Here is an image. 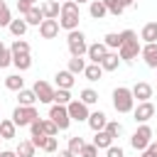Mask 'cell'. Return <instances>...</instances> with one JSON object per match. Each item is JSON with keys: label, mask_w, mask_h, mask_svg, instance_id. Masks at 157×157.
Instances as JSON below:
<instances>
[{"label": "cell", "mask_w": 157, "mask_h": 157, "mask_svg": "<svg viewBox=\"0 0 157 157\" xmlns=\"http://www.w3.org/2000/svg\"><path fill=\"white\" fill-rule=\"evenodd\" d=\"M120 37H123V44H120V49H118V56H120V61H135L137 59V54L142 52V47H140V42H137V34L132 32V29H125V32H120Z\"/></svg>", "instance_id": "obj_1"}, {"label": "cell", "mask_w": 157, "mask_h": 157, "mask_svg": "<svg viewBox=\"0 0 157 157\" xmlns=\"http://www.w3.org/2000/svg\"><path fill=\"white\" fill-rule=\"evenodd\" d=\"M78 20H81L78 5H76L74 0L61 2V12H59V27H61V29H66V32H74V29H78Z\"/></svg>", "instance_id": "obj_2"}, {"label": "cell", "mask_w": 157, "mask_h": 157, "mask_svg": "<svg viewBox=\"0 0 157 157\" xmlns=\"http://www.w3.org/2000/svg\"><path fill=\"white\" fill-rule=\"evenodd\" d=\"M113 108H115L118 113H132L135 98H132V93H130L128 86H118V88L113 91Z\"/></svg>", "instance_id": "obj_3"}, {"label": "cell", "mask_w": 157, "mask_h": 157, "mask_svg": "<svg viewBox=\"0 0 157 157\" xmlns=\"http://www.w3.org/2000/svg\"><path fill=\"white\" fill-rule=\"evenodd\" d=\"M39 118V113H37V108L34 105H17L15 110H12V123H15V128H29V123L32 120H37Z\"/></svg>", "instance_id": "obj_4"}, {"label": "cell", "mask_w": 157, "mask_h": 157, "mask_svg": "<svg viewBox=\"0 0 157 157\" xmlns=\"http://www.w3.org/2000/svg\"><path fill=\"white\" fill-rule=\"evenodd\" d=\"M66 47H69L71 56H83V54H86V49H88L86 34H83L81 29H74V32H69V37H66Z\"/></svg>", "instance_id": "obj_5"}, {"label": "cell", "mask_w": 157, "mask_h": 157, "mask_svg": "<svg viewBox=\"0 0 157 157\" xmlns=\"http://www.w3.org/2000/svg\"><path fill=\"white\" fill-rule=\"evenodd\" d=\"M150 142H152V128L142 123V125H140V128L132 132V137H130V145H132L137 152H145Z\"/></svg>", "instance_id": "obj_6"}, {"label": "cell", "mask_w": 157, "mask_h": 157, "mask_svg": "<svg viewBox=\"0 0 157 157\" xmlns=\"http://www.w3.org/2000/svg\"><path fill=\"white\" fill-rule=\"evenodd\" d=\"M49 120L59 128V130H66L69 125H71V118H69V110H66V105H52L49 108Z\"/></svg>", "instance_id": "obj_7"}, {"label": "cell", "mask_w": 157, "mask_h": 157, "mask_svg": "<svg viewBox=\"0 0 157 157\" xmlns=\"http://www.w3.org/2000/svg\"><path fill=\"white\" fill-rule=\"evenodd\" d=\"M66 110H69V118H71V120H76V123H81V120H88V115H91L88 105H86V103H81L78 98H74V101L66 105Z\"/></svg>", "instance_id": "obj_8"}, {"label": "cell", "mask_w": 157, "mask_h": 157, "mask_svg": "<svg viewBox=\"0 0 157 157\" xmlns=\"http://www.w3.org/2000/svg\"><path fill=\"white\" fill-rule=\"evenodd\" d=\"M32 91H34V96H37L39 103H54V88L47 81H34Z\"/></svg>", "instance_id": "obj_9"}, {"label": "cell", "mask_w": 157, "mask_h": 157, "mask_svg": "<svg viewBox=\"0 0 157 157\" xmlns=\"http://www.w3.org/2000/svg\"><path fill=\"white\" fill-rule=\"evenodd\" d=\"M132 115H135V123H147L152 115H155V105L150 103V101H142V103H137V108H132Z\"/></svg>", "instance_id": "obj_10"}, {"label": "cell", "mask_w": 157, "mask_h": 157, "mask_svg": "<svg viewBox=\"0 0 157 157\" xmlns=\"http://www.w3.org/2000/svg\"><path fill=\"white\" fill-rule=\"evenodd\" d=\"M110 49L103 44V42H96V44H88V49H86V56L91 59V64H101L103 61V56L108 54Z\"/></svg>", "instance_id": "obj_11"}, {"label": "cell", "mask_w": 157, "mask_h": 157, "mask_svg": "<svg viewBox=\"0 0 157 157\" xmlns=\"http://www.w3.org/2000/svg\"><path fill=\"white\" fill-rule=\"evenodd\" d=\"M130 93H132V98H135L137 103H142V101H150V98H152V86H150L147 81H137V83L130 88Z\"/></svg>", "instance_id": "obj_12"}, {"label": "cell", "mask_w": 157, "mask_h": 157, "mask_svg": "<svg viewBox=\"0 0 157 157\" xmlns=\"http://www.w3.org/2000/svg\"><path fill=\"white\" fill-rule=\"evenodd\" d=\"M39 34H42V39H54L59 34V20H42Z\"/></svg>", "instance_id": "obj_13"}, {"label": "cell", "mask_w": 157, "mask_h": 157, "mask_svg": "<svg viewBox=\"0 0 157 157\" xmlns=\"http://www.w3.org/2000/svg\"><path fill=\"white\" fill-rule=\"evenodd\" d=\"M86 123H88V128H91L93 132H101V130L105 128V123H108V115H105L103 110H93Z\"/></svg>", "instance_id": "obj_14"}, {"label": "cell", "mask_w": 157, "mask_h": 157, "mask_svg": "<svg viewBox=\"0 0 157 157\" xmlns=\"http://www.w3.org/2000/svg\"><path fill=\"white\" fill-rule=\"evenodd\" d=\"M42 7V15H44V20H59V12H61V5L56 2V0H47L44 5H39Z\"/></svg>", "instance_id": "obj_15"}, {"label": "cell", "mask_w": 157, "mask_h": 157, "mask_svg": "<svg viewBox=\"0 0 157 157\" xmlns=\"http://www.w3.org/2000/svg\"><path fill=\"white\" fill-rule=\"evenodd\" d=\"M140 54H142V59L150 69H157V44H145Z\"/></svg>", "instance_id": "obj_16"}, {"label": "cell", "mask_w": 157, "mask_h": 157, "mask_svg": "<svg viewBox=\"0 0 157 157\" xmlns=\"http://www.w3.org/2000/svg\"><path fill=\"white\" fill-rule=\"evenodd\" d=\"M140 39H145V44H157V22H147L140 32Z\"/></svg>", "instance_id": "obj_17"}, {"label": "cell", "mask_w": 157, "mask_h": 157, "mask_svg": "<svg viewBox=\"0 0 157 157\" xmlns=\"http://www.w3.org/2000/svg\"><path fill=\"white\" fill-rule=\"evenodd\" d=\"M120 66V56H118V52H108L105 56H103V61H101V69L103 71H115Z\"/></svg>", "instance_id": "obj_18"}, {"label": "cell", "mask_w": 157, "mask_h": 157, "mask_svg": "<svg viewBox=\"0 0 157 157\" xmlns=\"http://www.w3.org/2000/svg\"><path fill=\"white\" fill-rule=\"evenodd\" d=\"M54 81H56V88H66V91H71V86H74V74H71V71H56Z\"/></svg>", "instance_id": "obj_19"}, {"label": "cell", "mask_w": 157, "mask_h": 157, "mask_svg": "<svg viewBox=\"0 0 157 157\" xmlns=\"http://www.w3.org/2000/svg\"><path fill=\"white\" fill-rule=\"evenodd\" d=\"M88 12H91V17H93V20H103V17L108 15V10H105L103 0H91V5H88Z\"/></svg>", "instance_id": "obj_20"}, {"label": "cell", "mask_w": 157, "mask_h": 157, "mask_svg": "<svg viewBox=\"0 0 157 157\" xmlns=\"http://www.w3.org/2000/svg\"><path fill=\"white\" fill-rule=\"evenodd\" d=\"M42 20H44V15H42V7H37V5H34V7H29V12L25 15L27 27H29V25H37V27H39V25H42Z\"/></svg>", "instance_id": "obj_21"}, {"label": "cell", "mask_w": 157, "mask_h": 157, "mask_svg": "<svg viewBox=\"0 0 157 157\" xmlns=\"http://www.w3.org/2000/svg\"><path fill=\"white\" fill-rule=\"evenodd\" d=\"M7 29H10V34H15L17 39L27 32V22H25V17H17V20H12L10 25H7Z\"/></svg>", "instance_id": "obj_22"}, {"label": "cell", "mask_w": 157, "mask_h": 157, "mask_svg": "<svg viewBox=\"0 0 157 157\" xmlns=\"http://www.w3.org/2000/svg\"><path fill=\"white\" fill-rule=\"evenodd\" d=\"M5 88H10V91H22L25 88V78L20 76V74H10L7 78H5Z\"/></svg>", "instance_id": "obj_23"}, {"label": "cell", "mask_w": 157, "mask_h": 157, "mask_svg": "<svg viewBox=\"0 0 157 157\" xmlns=\"http://www.w3.org/2000/svg\"><path fill=\"white\" fill-rule=\"evenodd\" d=\"M34 150H37V147H34L29 140H20V145L15 147V155H17V157H34Z\"/></svg>", "instance_id": "obj_24"}, {"label": "cell", "mask_w": 157, "mask_h": 157, "mask_svg": "<svg viewBox=\"0 0 157 157\" xmlns=\"http://www.w3.org/2000/svg\"><path fill=\"white\" fill-rule=\"evenodd\" d=\"M17 101H20V105H34L37 96L32 88H22V91H17Z\"/></svg>", "instance_id": "obj_25"}, {"label": "cell", "mask_w": 157, "mask_h": 157, "mask_svg": "<svg viewBox=\"0 0 157 157\" xmlns=\"http://www.w3.org/2000/svg\"><path fill=\"white\" fill-rule=\"evenodd\" d=\"M93 145H96L98 150H108V147L113 145V137H110L105 130H101V132H96V137H93Z\"/></svg>", "instance_id": "obj_26"}, {"label": "cell", "mask_w": 157, "mask_h": 157, "mask_svg": "<svg viewBox=\"0 0 157 157\" xmlns=\"http://www.w3.org/2000/svg\"><path fill=\"white\" fill-rule=\"evenodd\" d=\"M15 132H17V128H15L12 120H0V137L2 140H12Z\"/></svg>", "instance_id": "obj_27"}, {"label": "cell", "mask_w": 157, "mask_h": 157, "mask_svg": "<svg viewBox=\"0 0 157 157\" xmlns=\"http://www.w3.org/2000/svg\"><path fill=\"white\" fill-rule=\"evenodd\" d=\"M103 44H105L108 49H120V44H123L120 32H108V34L103 37Z\"/></svg>", "instance_id": "obj_28"}, {"label": "cell", "mask_w": 157, "mask_h": 157, "mask_svg": "<svg viewBox=\"0 0 157 157\" xmlns=\"http://www.w3.org/2000/svg\"><path fill=\"white\" fill-rule=\"evenodd\" d=\"M83 76H86L88 81H98V78L103 76V69H101V64H86V69H83Z\"/></svg>", "instance_id": "obj_29"}, {"label": "cell", "mask_w": 157, "mask_h": 157, "mask_svg": "<svg viewBox=\"0 0 157 157\" xmlns=\"http://www.w3.org/2000/svg\"><path fill=\"white\" fill-rule=\"evenodd\" d=\"M74 98H71V91L66 88H54V103L56 105H69Z\"/></svg>", "instance_id": "obj_30"}, {"label": "cell", "mask_w": 157, "mask_h": 157, "mask_svg": "<svg viewBox=\"0 0 157 157\" xmlns=\"http://www.w3.org/2000/svg\"><path fill=\"white\" fill-rule=\"evenodd\" d=\"M12 64H15L20 71H27V69L32 66V56H29V54H15V56H12Z\"/></svg>", "instance_id": "obj_31"}, {"label": "cell", "mask_w": 157, "mask_h": 157, "mask_svg": "<svg viewBox=\"0 0 157 157\" xmlns=\"http://www.w3.org/2000/svg\"><path fill=\"white\" fill-rule=\"evenodd\" d=\"M83 69H86L83 56H71V59H69V69H66V71H71V74H83Z\"/></svg>", "instance_id": "obj_32"}, {"label": "cell", "mask_w": 157, "mask_h": 157, "mask_svg": "<svg viewBox=\"0 0 157 157\" xmlns=\"http://www.w3.org/2000/svg\"><path fill=\"white\" fill-rule=\"evenodd\" d=\"M103 5H105V10H108L110 15H115V17H120V15L125 12V7H123L120 0H103Z\"/></svg>", "instance_id": "obj_33"}, {"label": "cell", "mask_w": 157, "mask_h": 157, "mask_svg": "<svg viewBox=\"0 0 157 157\" xmlns=\"http://www.w3.org/2000/svg\"><path fill=\"white\" fill-rule=\"evenodd\" d=\"M78 101H81V103H86V105H93V103H98V93H96L93 88H83Z\"/></svg>", "instance_id": "obj_34"}, {"label": "cell", "mask_w": 157, "mask_h": 157, "mask_svg": "<svg viewBox=\"0 0 157 157\" xmlns=\"http://www.w3.org/2000/svg\"><path fill=\"white\" fill-rule=\"evenodd\" d=\"M83 145H86V142H83V137H81V135H74V137H69V147H66V150H69L71 155H78Z\"/></svg>", "instance_id": "obj_35"}, {"label": "cell", "mask_w": 157, "mask_h": 157, "mask_svg": "<svg viewBox=\"0 0 157 157\" xmlns=\"http://www.w3.org/2000/svg\"><path fill=\"white\" fill-rule=\"evenodd\" d=\"M12 22V15H10V7L5 0H0V27H7Z\"/></svg>", "instance_id": "obj_36"}, {"label": "cell", "mask_w": 157, "mask_h": 157, "mask_svg": "<svg viewBox=\"0 0 157 157\" xmlns=\"http://www.w3.org/2000/svg\"><path fill=\"white\" fill-rule=\"evenodd\" d=\"M10 52H12V56H15V54H29V44H27L25 39H15L12 47H10Z\"/></svg>", "instance_id": "obj_37"}, {"label": "cell", "mask_w": 157, "mask_h": 157, "mask_svg": "<svg viewBox=\"0 0 157 157\" xmlns=\"http://www.w3.org/2000/svg\"><path fill=\"white\" fill-rule=\"evenodd\" d=\"M103 130H105V132H108V135H110V137H113V140H115V137H118V135H120V132H123V125H120V123H118V120H108V123H105V128H103Z\"/></svg>", "instance_id": "obj_38"}, {"label": "cell", "mask_w": 157, "mask_h": 157, "mask_svg": "<svg viewBox=\"0 0 157 157\" xmlns=\"http://www.w3.org/2000/svg\"><path fill=\"white\" fill-rule=\"evenodd\" d=\"M42 125H44V135H47V137H56L59 128H56V125H54L49 118H44V120H42Z\"/></svg>", "instance_id": "obj_39"}, {"label": "cell", "mask_w": 157, "mask_h": 157, "mask_svg": "<svg viewBox=\"0 0 157 157\" xmlns=\"http://www.w3.org/2000/svg\"><path fill=\"white\" fill-rule=\"evenodd\" d=\"M78 157H98V147L91 142V145H83L81 147V152H78Z\"/></svg>", "instance_id": "obj_40"}, {"label": "cell", "mask_w": 157, "mask_h": 157, "mask_svg": "<svg viewBox=\"0 0 157 157\" xmlns=\"http://www.w3.org/2000/svg\"><path fill=\"white\" fill-rule=\"evenodd\" d=\"M12 64V52L5 47L2 52H0V69H5V66H10Z\"/></svg>", "instance_id": "obj_41"}, {"label": "cell", "mask_w": 157, "mask_h": 157, "mask_svg": "<svg viewBox=\"0 0 157 157\" xmlns=\"http://www.w3.org/2000/svg\"><path fill=\"white\" fill-rule=\"evenodd\" d=\"M29 132H32V135H44V125H42V118H37V120H32V123H29Z\"/></svg>", "instance_id": "obj_42"}, {"label": "cell", "mask_w": 157, "mask_h": 157, "mask_svg": "<svg viewBox=\"0 0 157 157\" xmlns=\"http://www.w3.org/2000/svg\"><path fill=\"white\" fill-rule=\"evenodd\" d=\"M44 152H56L59 150V142H56V137H47V142H44V147H42Z\"/></svg>", "instance_id": "obj_43"}, {"label": "cell", "mask_w": 157, "mask_h": 157, "mask_svg": "<svg viewBox=\"0 0 157 157\" xmlns=\"http://www.w3.org/2000/svg\"><path fill=\"white\" fill-rule=\"evenodd\" d=\"M29 142H32L34 147H39V150H42V147H44V142H47V135H32V137H29Z\"/></svg>", "instance_id": "obj_44"}, {"label": "cell", "mask_w": 157, "mask_h": 157, "mask_svg": "<svg viewBox=\"0 0 157 157\" xmlns=\"http://www.w3.org/2000/svg\"><path fill=\"white\" fill-rule=\"evenodd\" d=\"M105 157H125V155H123V147H115V145H110V147L105 150Z\"/></svg>", "instance_id": "obj_45"}, {"label": "cell", "mask_w": 157, "mask_h": 157, "mask_svg": "<svg viewBox=\"0 0 157 157\" xmlns=\"http://www.w3.org/2000/svg\"><path fill=\"white\" fill-rule=\"evenodd\" d=\"M142 157H157V145H155V142H150V145H147V150L142 152Z\"/></svg>", "instance_id": "obj_46"}, {"label": "cell", "mask_w": 157, "mask_h": 157, "mask_svg": "<svg viewBox=\"0 0 157 157\" xmlns=\"http://www.w3.org/2000/svg\"><path fill=\"white\" fill-rule=\"evenodd\" d=\"M120 2H123V7H132L137 0H120Z\"/></svg>", "instance_id": "obj_47"}, {"label": "cell", "mask_w": 157, "mask_h": 157, "mask_svg": "<svg viewBox=\"0 0 157 157\" xmlns=\"http://www.w3.org/2000/svg\"><path fill=\"white\" fill-rule=\"evenodd\" d=\"M59 157H76V155H71L69 150H61V152H59Z\"/></svg>", "instance_id": "obj_48"}, {"label": "cell", "mask_w": 157, "mask_h": 157, "mask_svg": "<svg viewBox=\"0 0 157 157\" xmlns=\"http://www.w3.org/2000/svg\"><path fill=\"white\" fill-rule=\"evenodd\" d=\"M0 157H17L15 152H10V150H5V152H0Z\"/></svg>", "instance_id": "obj_49"}, {"label": "cell", "mask_w": 157, "mask_h": 157, "mask_svg": "<svg viewBox=\"0 0 157 157\" xmlns=\"http://www.w3.org/2000/svg\"><path fill=\"white\" fill-rule=\"evenodd\" d=\"M22 2H27L29 7H34V5H37V0H22Z\"/></svg>", "instance_id": "obj_50"}, {"label": "cell", "mask_w": 157, "mask_h": 157, "mask_svg": "<svg viewBox=\"0 0 157 157\" xmlns=\"http://www.w3.org/2000/svg\"><path fill=\"white\" fill-rule=\"evenodd\" d=\"M74 2H76V5H81V2H88V0H74Z\"/></svg>", "instance_id": "obj_51"}, {"label": "cell", "mask_w": 157, "mask_h": 157, "mask_svg": "<svg viewBox=\"0 0 157 157\" xmlns=\"http://www.w3.org/2000/svg\"><path fill=\"white\" fill-rule=\"evenodd\" d=\"M2 49H5V44H2V42H0V52H2Z\"/></svg>", "instance_id": "obj_52"}, {"label": "cell", "mask_w": 157, "mask_h": 157, "mask_svg": "<svg viewBox=\"0 0 157 157\" xmlns=\"http://www.w3.org/2000/svg\"><path fill=\"white\" fill-rule=\"evenodd\" d=\"M56 2H59V5H61V2H66V0H56Z\"/></svg>", "instance_id": "obj_53"}, {"label": "cell", "mask_w": 157, "mask_h": 157, "mask_svg": "<svg viewBox=\"0 0 157 157\" xmlns=\"http://www.w3.org/2000/svg\"><path fill=\"white\" fill-rule=\"evenodd\" d=\"M0 140H2V137H0Z\"/></svg>", "instance_id": "obj_54"}, {"label": "cell", "mask_w": 157, "mask_h": 157, "mask_svg": "<svg viewBox=\"0 0 157 157\" xmlns=\"http://www.w3.org/2000/svg\"><path fill=\"white\" fill-rule=\"evenodd\" d=\"M0 120H2V118H0Z\"/></svg>", "instance_id": "obj_55"}, {"label": "cell", "mask_w": 157, "mask_h": 157, "mask_svg": "<svg viewBox=\"0 0 157 157\" xmlns=\"http://www.w3.org/2000/svg\"><path fill=\"white\" fill-rule=\"evenodd\" d=\"M140 157H142V155H140Z\"/></svg>", "instance_id": "obj_56"}, {"label": "cell", "mask_w": 157, "mask_h": 157, "mask_svg": "<svg viewBox=\"0 0 157 157\" xmlns=\"http://www.w3.org/2000/svg\"><path fill=\"white\" fill-rule=\"evenodd\" d=\"M155 145H157V142H155Z\"/></svg>", "instance_id": "obj_57"}]
</instances>
